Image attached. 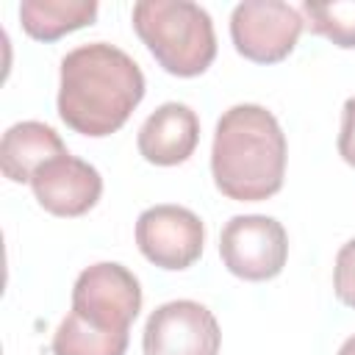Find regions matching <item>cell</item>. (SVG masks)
I'll use <instances>...</instances> for the list:
<instances>
[{
  "label": "cell",
  "mask_w": 355,
  "mask_h": 355,
  "mask_svg": "<svg viewBox=\"0 0 355 355\" xmlns=\"http://www.w3.org/2000/svg\"><path fill=\"white\" fill-rule=\"evenodd\" d=\"M286 155L288 144L277 116L258 103H239L216 122L211 175L227 200L261 202L283 189Z\"/></svg>",
  "instance_id": "2"
},
{
  "label": "cell",
  "mask_w": 355,
  "mask_h": 355,
  "mask_svg": "<svg viewBox=\"0 0 355 355\" xmlns=\"http://www.w3.org/2000/svg\"><path fill=\"white\" fill-rule=\"evenodd\" d=\"M141 311V286L136 275L116 263L100 261L86 266L75 286H72V308L64 322L111 338V341H130V324Z\"/></svg>",
  "instance_id": "4"
},
{
  "label": "cell",
  "mask_w": 355,
  "mask_h": 355,
  "mask_svg": "<svg viewBox=\"0 0 355 355\" xmlns=\"http://www.w3.org/2000/svg\"><path fill=\"white\" fill-rule=\"evenodd\" d=\"M219 255L230 275L261 283L283 272L288 261V236L275 216L241 214L233 216L219 236Z\"/></svg>",
  "instance_id": "5"
},
{
  "label": "cell",
  "mask_w": 355,
  "mask_h": 355,
  "mask_svg": "<svg viewBox=\"0 0 355 355\" xmlns=\"http://www.w3.org/2000/svg\"><path fill=\"white\" fill-rule=\"evenodd\" d=\"M338 355H355V336H349V338L338 347Z\"/></svg>",
  "instance_id": "16"
},
{
  "label": "cell",
  "mask_w": 355,
  "mask_h": 355,
  "mask_svg": "<svg viewBox=\"0 0 355 355\" xmlns=\"http://www.w3.org/2000/svg\"><path fill=\"white\" fill-rule=\"evenodd\" d=\"M144 97L141 67L108 42H92L61 58L58 116L80 136L116 133Z\"/></svg>",
  "instance_id": "1"
},
{
  "label": "cell",
  "mask_w": 355,
  "mask_h": 355,
  "mask_svg": "<svg viewBox=\"0 0 355 355\" xmlns=\"http://www.w3.org/2000/svg\"><path fill=\"white\" fill-rule=\"evenodd\" d=\"M31 189L47 214L72 219L89 214L97 205L103 194V178L89 161L64 153L36 169Z\"/></svg>",
  "instance_id": "9"
},
{
  "label": "cell",
  "mask_w": 355,
  "mask_h": 355,
  "mask_svg": "<svg viewBox=\"0 0 355 355\" xmlns=\"http://www.w3.org/2000/svg\"><path fill=\"white\" fill-rule=\"evenodd\" d=\"M69 153L61 136L36 119L11 125L0 141V169L11 183H31L39 166Z\"/></svg>",
  "instance_id": "11"
},
{
  "label": "cell",
  "mask_w": 355,
  "mask_h": 355,
  "mask_svg": "<svg viewBox=\"0 0 355 355\" xmlns=\"http://www.w3.org/2000/svg\"><path fill=\"white\" fill-rule=\"evenodd\" d=\"M333 291L344 305L355 308V239H349L336 255Z\"/></svg>",
  "instance_id": "14"
},
{
  "label": "cell",
  "mask_w": 355,
  "mask_h": 355,
  "mask_svg": "<svg viewBox=\"0 0 355 355\" xmlns=\"http://www.w3.org/2000/svg\"><path fill=\"white\" fill-rule=\"evenodd\" d=\"M97 19L94 0H22V31L36 42H55L64 33L86 28Z\"/></svg>",
  "instance_id": "12"
},
{
  "label": "cell",
  "mask_w": 355,
  "mask_h": 355,
  "mask_svg": "<svg viewBox=\"0 0 355 355\" xmlns=\"http://www.w3.org/2000/svg\"><path fill=\"white\" fill-rule=\"evenodd\" d=\"M200 141V119L186 103L158 105L139 128V153L155 166H178L189 161Z\"/></svg>",
  "instance_id": "10"
},
{
  "label": "cell",
  "mask_w": 355,
  "mask_h": 355,
  "mask_svg": "<svg viewBox=\"0 0 355 355\" xmlns=\"http://www.w3.org/2000/svg\"><path fill=\"white\" fill-rule=\"evenodd\" d=\"M305 28L302 14L283 0H244L230 14V39L239 55L255 64H277Z\"/></svg>",
  "instance_id": "6"
},
{
  "label": "cell",
  "mask_w": 355,
  "mask_h": 355,
  "mask_svg": "<svg viewBox=\"0 0 355 355\" xmlns=\"http://www.w3.org/2000/svg\"><path fill=\"white\" fill-rule=\"evenodd\" d=\"M136 247L139 252L169 272L189 269L200 261L205 244L202 219L183 205H153L136 219Z\"/></svg>",
  "instance_id": "7"
},
{
  "label": "cell",
  "mask_w": 355,
  "mask_h": 355,
  "mask_svg": "<svg viewBox=\"0 0 355 355\" xmlns=\"http://www.w3.org/2000/svg\"><path fill=\"white\" fill-rule=\"evenodd\" d=\"M222 330L216 316L194 300L158 305L141 333L144 355H219Z\"/></svg>",
  "instance_id": "8"
},
{
  "label": "cell",
  "mask_w": 355,
  "mask_h": 355,
  "mask_svg": "<svg viewBox=\"0 0 355 355\" xmlns=\"http://www.w3.org/2000/svg\"><path fill=\"white\" fill-rule=\"evenodd\" d=\"M305 28L316 36L330 39L336 47H355V0H333V3H302Z\"/></svg>",
  "instance_id": "13"
},
{
  "label": "cell",
  "mask_w": 355,
  "mask_h": 355,
  "mask_svg": "<svg viewBox=\"0 0 355 355\" xmlns=\"http://www.w3.org/2000/svg\"><path fill=\"white\" fill-rule=\"evenodd\" d=\"M338 155L355 166V97H349L341 108V133H338Z\"/></svg>",
  "instance_id": "15"
},
{
  "label": "cell",
  "mask_w": 355,
  "mask_h": 355,
  "mask_svg": "<svg viewBox=\"0 0 355 355\" xmlns=\"http://www.w3.org/2000/svg\"><path fill=\"white\" fill-rule=\"evenodd\" d=\"M133 31L158 67L175 78H197L216 58L211 14L191 0H141L133 6Z\"/></svg>",
  "instance_id": "3"
}]
</instances>
